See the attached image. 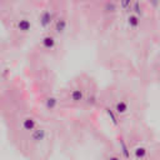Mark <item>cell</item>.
I'll list each match as a JSON object with an SVG mask.
<instances>
[{
    "instance_id": "6da1fadb",
    "label": "cell",
    "mask_w": 160,
    "mask_h": 160,
    "mask_svg": "<svg viewBox=\"0 0 160 160\" xmlns=\"http://www.w3.org/2000/svg\"><path fill=\"white\" fill-rule=\"evenodd\" d=\"M55 18H56L55 10H52L51 8H46V9H44V10L40 12V15L38 16V24H39V26H40L42 30L48 31L49 29H51V25H52Z\"/></svg>"
},
{
    "instance_id": "7a4b0ae2",
    "label": "cell",
    "mask_w": 160,
    "mask_h": 160,
    "mask_svg": "<svg viewBox=\"0 0 160 160\" xmlns=\"http://www.w3.org/2000/svg\"><path fill=\"white\" fill-rule=\"evenodd\" d=\"M40 46L44 51H54L58 46V38L55 34H52L51 31H46L45 34L41 35L40 38Z\"/></svg>"
},
{
    "instance_id": "3957f363",
    "label": "cell",
    "mask_w": 160,
    "mask_h": 160,
    "mask_svg": "<svg viewBox=\"0 0 160 160\" xmlns=\"http://www.w3.org/2000/svg\"><path fill=\"white\" fill-rule=\"evenodd\" d=\"M68 28H69L68 18L64 15H56V18L51 25V30H52L51 32L55 34L56 36H62L68 31Z\"/></svg>"
},
{
    "instance_id": "277c9868",
    "label": "cell",
    "mask_w": 160,
    "mask_h": 160,
    "mask_svg": "<svg viewBox=\"0 0 160 160\" xmlns=\"http://www.w3.org/2000/svg\"><path fill=\"white\" fill-rule=\"evenodd\" d=\"M48 136V130L46 128L41 126V125H38L34 130H31L29 134H28V140L31 145H39L40 142H42Z\"/></svg>"
},
{
    "instance_id": "5b68a950",
    "label": "cell",
    "mask_w": 160,
    "mask_h": 160,
    "mask_svg": "<svg viewBox=\"0 0 160 160\" xmlns=\"http://www.w3.org/2000/svg\"><path fill=\"white\" fill-rule=\"evenodd\" d=\"M85 94H86V90L84 86H75L69 91L68 100H69V102H71L74 105L82 104L84 99H85Z\"/></svg>"
},
{
    "instance_id": "8992f818",
    "label": "cell",
    "mask_w": 160,
    "mask_h": 160,
    "mask_svg": "<svg viewBox=\"0 0 160 160\" xmlns=\"http://www.w3.org/2000/svg\"><path fill=\"white\" fill-rule=\"evenodd\" d=\"M32 28H34L32 21L28 16H21L15 21V30L20 34H24V35L30 34L32 31Z\"/></svg>"
},
{
    "instance_id": "52a82bcc",
    "label": "cell",
    "mask_w": 160,
    "mask_h": 160,
    "mask_svg": "<svg viewBox=\"0 0 160 160\" xmlns=\"http://www.w3.org/2000/svg\"><path fill=\"white\" fill-rule=\"evenodd\" d=\"M38 119L34 116V115H26L21 119L20 121V129L22 132L25 134H29L31 130H34L36 126H38Z\"/></svg>"
},
{
    "instance_id": "ba28073f",
    "label": "cell",
    "mask_w": 160,
    "mask_h": 160,
    "mask_svg": "<svg viewBox=\"0 0 160 160\" xmlns=\"http://www.w3.org/2000/svg\"><path fill=\"white\" fill-rule=\"evenodd\" d=\"M112 110L116 112V115L120 118V116H125L129 114L130 111V104L126 99H118L114 104H112Z\"/></svg>"
},
{
    "instance_id": "9c48e42d",
    "label": "cell",
    "mask_w": 160,
    "mask_h": 160,
    "mask_svg": "<svg viewBox=\"0 0 160 160\" xmlns=\"http://www.w3.org/2000/svg\"><path fill=\"white\" fill-rule=\"evenodd\" d=\"M141 20H142V18L135 15L134 12H128L126 18H125L126 26L130 30H139V28L141 26Z\"/></svg>"
},
{
    "instance_id": "30bf717a",
    "label": "cell",
    "mask_w": 160,
    "mask_h": 160,
    "mask_svg": "<svg viewBox=\"0 0 160 160\" xmlns=\"http://www.w3.org/2000/svg\"><path fill=\"white\" fill-rule=\"evenodd\" d=\"M130 151H131V158H134L135 160H144L149 155V149L145 145H136Z\"/></svg>"
},
{
    "instance_id": "8fae6325",
    "label": "cell",
    "mask_w": 160,
    "mask_h": 160,
    "mask_svg": "<svg viewBox=\"0 0 160 160\" xmlns=\"http://www.w3.org/2000/svg\"><path fill=\"white\" fill-rule=\"evenodd\" d=\"M119 146H120V156L124 160H130L131 159V151H130V148H129L128 142L122 138L119 139Z\"/></svg>"
},
{
    "instance_id": "7c38bea8",
    "label": "cell",
    "mask_w": 160,
    "mask_h": 160,
    "mask_svg": "<svg viewBox=\"0 0 160 160\" xmlns=\"http://www.w3.org/2000/svg\"><path fill=\"white\" fill-rule=\"evenodd\" d=\"M59 105V99L55 95H48L44 100V106L49 111H54Z\"/></svg>"
},
{
    "instance_id": "4fadbf2b",
    "label": "cell",
    "mask_w": 160,
    "mask_h": 160,
    "mask_svg": "<svg viewBox=\"0 0 160 160\" xmlns=\"http://www.w3.org/2000/svg\"><path fill=\"white\" fill-rule=\"evenodd\" d=\"M98 95H96V92L94 91V90H90V92H88L86 91V94H85V99H84V102L82 104H85L86 106H89V108H94L96 104H98Z\"/></svg>"
},
{
    "instance_id": "5bb4252c",
    "label": "cell",
    "mask_w": 160,
    "mask_h": 160,
    "mask_svg": "<svg viewBox=\"0 0 160 160\" xmlns=\"http://www.w3.org/2000/svg\"><path fill=\"white\" fill-rule=\"evenodd\" d=\"M118 10H119L118 2H115V1H112V0L106 1V2L104 4V6H102V12L106 14V15H114V14L118 12Z\"/></svg>"
},
{
    "instance_id": "9a60e30c",
    "label": "cell",
    "mask_w": 160,
    "mask_h": 160,
    "mask_svg": "<svg viewBox=\"0 0 160 160\" xmlns=\"http://www.w3.org/2000/svg\"><path fill=\"white\" fill-rule=\"evenodd\" d=\"M104 111L106 112V115H108V118L110 119L111 124H112L114 126H119L120 120H119V116L116 115V112L112 110V108H111V106H104Z\"/></svg>"
},
{
    "instance_id": "2e32d148",
    "label": "cell",
    "mask_w": 160,
    "mask_h": 160,
    "mask_svg": "<svg viewBox=\"0 0 160 160\" xmlns=\"http://www.w3.org/2000/svg\"><path fill=\"white\" fill-rule=\"evenodd\" d=\"M130 12H134L135 15L142 18L144 16V12H145V10H144V2L141 0H134Z\"/></svg>"
},
{
    "instance_id": "e0dca14e",
    "label": "cell",
    "mask_w": 160,
    "mask_h": 160,
    "mask_svg": "<svg viewBox=\"0 0 160 160\" xmlns=\"http://www.w3.org/2000/svg\"><path fill=\"white\" fill-rule=\"evenodd\" d=\"M132 2H134V0H119V2H118V8H119L122 12L128 14V12L131 11Z\"/></svg>"
},
{
    "instance_id": "ac0fdd59",
    "label": "cell",
    "mask_w": 160,
    "mask_h": 160,
    "mask_svg": "<svg viewBox=\"0 0 160 160\" xmlns=\"http://www.w3.org/2000/svg\"><path fill=\"white\" fill-rule=\"evenodd\" d=\"M105 160H124V159L120 156V154H110Z\"/></svg>"
},
{
    "instance_id": "d6986e66",
    "label": "cell",
    "mask_w": 160,
    "mask_h": 160,
    "mask_svg": "<svg viewBox=\"0 0 160 160\" xmlns=\"http://www.w3.org/2000/svg\"><path fill=\"white\" fill-rule=\"evenodd\" d=\"M149 4H151L154 8H156L158 6V2H159V0H146Z\"/></svg>"
}]
</instances>
